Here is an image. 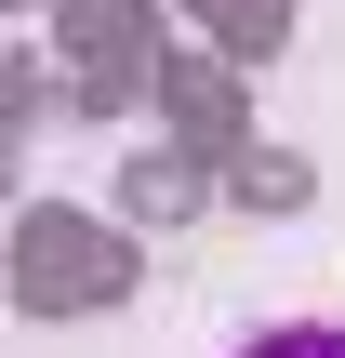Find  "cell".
Masks as SVG:
<instances>
[{
    "label": "cell",
    "mask_w": 345,
    "mask_h": 358,
    "mask_svg": "<svg viewBox=\"0 0 345 358\" xmlns=\"http://www.w3.org/2000/svg\"><path fill=\"white\" fill-rule=\"evenodd\" d=\"M239 358H345V332H319V319H293V332H253Z\"/></svg>",
    "instance_id": "1"
}]
</instances>
